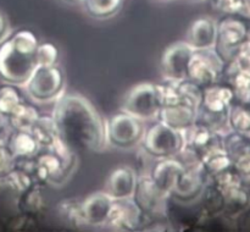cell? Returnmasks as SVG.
Wrapping results in <instances>:
<instances>
[{
	"instance_id": "e575fe53",
	"label": "cell",
	"mask_w": 250,
	"mask_h": 232,
	"mask_svg": "<svg viewBox=\"0 0 250 232\" xmlns=\"http://www.w3.org/2000/svg\"><path fill=\"white\" fill-rule=\"evenodd\" d=\"M229 63L250 76V38L242 44Z\"/></svg>"
},
{
	"instance_id": "d6a6232c",
	"label": "cell",
	"mask_w": 250,
	"mask_h": 232,
	"mask_svg": "<svg viewBox=\"0 0 250 232\" xmlns=\"http://www.w3.org/2000/svg\"><path fill=\"white\" fill-rule=\"evenodd\" d=\"M176 88H177L181 102L192 105L197 109L199 107L203 94V88L199 84L186 78L180 82H176Z\"/></svg>"
},
{
	"instance_id": "4dcf8cb0",
	"label": "cell",
	"mask_w": 250,
	"mask_h": 232,
	"mask_svg": "<svg viewBox=\"0 0 250 232\" xmlns=\"http://www.w3.org/2000/svg\"><path fill=\"white\" fill-rule=\"evenodd\" d=\"M39 185L41 183L36 181L28 190L20 193L21 194L20 208L26 214H38L45 207V200H44V195L39 188Z\"/></svg>"
},
{
	"instance_id": "3957f363",
	"label": "cell",
	"mask_w": 250,
	"mask_h": 232,
	"mask_svg": "<svg viewBox=\"0 0 250 232\" xmlns=\"http://www.w3.org/2000/svg\"><path fill=\"white\" fill-rule=\"evenodd\" d=\"M250 21L237 14L222 15L216 21L214 50L225 63H229L237 50L249 39Z\"/></svg>"
},
{
	"instance_id": "f1b7e54d",
	"label": "cell",
	"mask_w": 250,
	"mask_h": 232,
	"mask_svg": "<svg viewBox=\"0 0 250 232\" xmlns=\"http://www.w3.org/2000/svg\"><path fill=\"white\" fill-rule=\"evenodd\" d=\"M222 146L233 161L242 154L250 151V136L229 129L222 134Z\"/></svg>"
},
{
	"instance_id": "836d02e7",
	"label": "cell",
	"mask_w": 250,
	"mask_h": 232,
	"mask_svg": "<svg viewBox=\"0 0 250 232\" xmlns=\"http://www.w3.org/2000/svg\"><path fill=\"white\" fill-rule=\"evenodd\" d=\"M59 53L58 46L51 42H43L39 43L38 49H37V63L42 66H51V65H58Z\"/></svg>"
},
{
	"instance_id": "cb8c5ba5",
	"label": "cell",
	"mask_w": 250,
	"mask_h": 232,
	"mask_svg": "<svg viewBox=\"0 0 250 232\" xmlns=\"http://www.w3.org/2000/svg\"><path fill=\"white\" fill-rule=\"evenodd\" d=\"M31 133L42 149H50L61 138L53 115H41L31 128Z\"/></svg>"
},
{
	"instance_id": "5b68a950",
	"label": "cell",
	"mask_w": 250,
	"mask_h": 232,
	"mask_svg": "<svg viewBox=\"0 0 250 232\" xmlns=\"http://www.w3.org/2000/svg\"><path fill=\"white\" fill-rule=\"evenodd\" d=\"M185 146V137L181 131L167 126L155 120L146 127L143 139L141 142L142 150L151 159H161L176 156Z\"/></svg>"
},
{
	"instance_id": "4fadbf2b",
	"label": "cell",
	"mask_w": 250,
	"mask_h": 232,
	"mask_svg": "<svg viewBox=\"0 0 250 232\" xmlns=\"http://www.w3.org/2000/svg\"><path fill=\"white\" fill-rule=\"evenodd\" d=\"M146 219L132 198L116 199L112 203L111 212L104 227L114 231H136L143 226Z\"/></svg>"
},
{
	"instance_id": "60d3db41",
	"label": "cell",
	"mask_w": 250,
	"mask_h": 232,
	"mask_svg": "<svg viewBox=\"0 0 250 232\" xmlns=\"http://www.w3.org/2000/svg\"><path fill=\"white\" fill-rule=\"evenodd\" d=\"M11 128L9 127L6 122V117L0 112V138H5L6 139L7 134L10 133Z\"/></svg>"
},
{
	"instance_id": "9c48e42d",
	"label": "cell",
	"mask_w": 250,
	"mask_h": 232,
	"mask_svg": "<svg viewBox=\"0 0 250 232\" xmlns=\"http://www.w3.org/2000/svg\"><path fill=\"white\" fill-rule=\"evenodd\" d=\"M224 68L225 63L214 48L193 50L188 63L187 78L204 88L221 81Z\"/></svg>"
},
{
	"instance_id": "52a82bcc",
	"label": "cell",
	"mask_w": 250,
	"mask_h": 232,
	"mask_svg": "<svg viewBox=\"0 0 250 232\" xmlns=\"http://www.w3.org/2000/svg\"><path fill=\"white\" fill-rule=\"evenodd\" d=\"M65 73L60 66L37 65L23 87L33 102L49 103L55 102L65 93Z\"/></svg>"
},
{
	"instance_id": "44dd1931",
	"label": "cell",
	"mask_w": 250,
	"mask_h": 232,
	"mask_svg": "<svg viewBox=\"0 0 250 232\" xmlns=\"http://www.w3.org/2000/svg\"><path fill=\"white\" fill-rule=\"evenodd\" d=\"M225 200V211L222 217L233 221L242 211L250 207V185L244 182L221 192Z\"/></svg>"
},
{
	"instance_id": "ba28073f",
	"label": "cell",
	"mask_w": 250,
	"mask_h": 232,
	"mask_svg": "<svg viewBox=\"0 0 250 232\" xmlns=\"http://www.w3.org/2000/svg\"><path fill=\"white\" fill-rule=\"evenodd\" d=\"M77 168V155L62 158L50 149H42L33 159V177L37 182L62 186Z\"/></svg>"
},
{
	"instance_id": "ffe728a7",
	"label": "cell",
	"mask_w": 250,
	"mask_h": 232,
	"mask_svg": "<svg viewBox=\"0 0 250 232\" xmlns=\"http://www.w3.org/2000/svg\"><path fill=\"white\" fill-rule=\"evenodd\" d=\"M182 133L185 137V144L195 149L200 155L212 146L222 142V134L212 131L200 122H195L192 127L183 131Z\"/></svg>"
},
{
	"instance_id": "f6af8a7d",
	"label": "cell",
	"mask_w": 250,
	"mask_h": 232,
	"mask_svg": "<svg viewBox=\"0 0 250 232\" xmlns=\"http://www.w3.org/2000/svg\"><path fill=\"white\" fill-rule=\"evenodd\" d=\"M249 38H250V26H249Z\"/></svg>"
},
{
	"instance_id": "7a4b0ae2",
	"label": "cell",
	"mask_w": 250,
	"mask_h": 232,
	"mask_svg": "<svg viewBox=\"0 0 250 232\" xmlns=\"http://www.w3.org/2000/svg\"><path fill=\"white\" fill-rule=\"evenodd\" d=\"M39 39L31 29H17L0 43V78L15 85H24L37 67Z\"/></svg>"
},
{
	"instance_id": "b9f144b4",
	"label": "cell",
	"mask_w": 250,
	"mask_h": 232,
	"mask_svg": "<svg viewBox=\"0 0 250 232\" xmlns=\"http://www.w3.org/2000/svg\"><path fill=\"white\" fill-rule=\"evenodd\" d=\"M237 15H239V16L244 17V19L250 21V0H243L242 1L241 10H239V12Z\"/></svg>"
},
{
	"instance_id": "bcb514c9",
	"label": "cell",
	"mask_w": 250,
	"mask_h": 232,
	"mask_svg": "<svg viewBox=\"0 0 250 232\" xmlns=\"http://www.w3.org/2000/svg\"><path fill=\"white\" fill-rule=\"evenodd\" d=\"M249 104H250V95H249Z\"/></svg>"
},
{
	"instance_id": "d590c367",
	"label": "cell",
	"mask_w": 250,
	"mask_h": 232,
	"mask_svg": "<svg viewBox=\"0 0 250 232\" xmlns=\"http://www.w3.org/2000/svg\"><path fill=\"white\" fill-rule=\"evenodd\" d=\"M15 164V158L12 156L6 139L0 138V177L9 172Z\"/></svg>"
},
{
	"instance_id": "2e32d148",
	"label": "cell",
	"mask_w": 250,
	"mask_h": 232,
	"mask_svg": "<svg viewBox=\"0 0 250 232\" xmlns=\"http://www.w3.org/2000/svg\"><path fill=\"white\" fill-rule=\"evenodd\" d=\"M216 41V20L210 16H199L188 26L185 42L193 50L214 48Z\"/></svg>"
},
{
	"instance_id": "4316f807",
	"label": "cell",
	"mask_w": 250,
	"mask_h": 232,
	"mask_svg": "<svg viewBox=\"0 0 250 232\" xmlns=\"http://www.w3.org/2000/svg\"><path fill=\"white\" fill-rule=\"evenodd\" d=\"M85 12L97 20H106L121 10L124 0H81Z\"/></svg>"
},
{
	"instance_id": "8992f818",
	"label": "cell",
	"mask_w": 250,
	"mask_h": 232,
	"mask_svg": "<svg viewBox=\"0 0 250 232\" xmlns=\"http://www.w3.org/2000/svg\"><path fill=\"white\" fill-rule=\"evenodd\" d=\"M144 131V121L124 110H120L105 119L107 146H112L117 149L128 150L139 146L143 139Z\"/></svg>"
},
{
	"instance_id": "ee69618b",
	"label": "cell",
	"mask_w": 250,
	"mask_h": 232,
	"mask_svg": "<svg viewBox=\"0 0 250 232\" xmlns=\"http://www.w3.org/2000/svg\"><path fill=\"white\" fill-rule=\"evenodd\" d=\"M158 1H163V2H167V1H172V0H158Z\"/></svg>"
},
{
	"instance_id": "1f68e13d",
	"label": "cell",
	"mask_w": 250,
	"mask_h": 232,
	"mask_svg": "<svg viewBox=\"0 0 250 232\" xmlns=\"http://www.w3.org/2000/svg\"><path fill=\"white\" fill-rule=\"evenodd\" d=\"M17 87L19 85L7 82L0 84V112L5 117L12 114L17 109V106L24 100Z\"/></svg>"
},
{
	"instance_id": "83f0119b",
	"label": "cell",
	"mask_w": 250,
	"mask_h": 232,
	"mask_svg": "<svg viewBox=\"0 0 250 232\" xmlns=\"http://www.w3.org/2000/svg\"><path fill=\"white\" fill-rule=\"evenodd\" d=\"M229 128L250 136V104L234 102L229 110Z\"/></svg>"
},
{
	"instance_id": "d6986e66",
	"label": "cell",
	"mask_w": 250,
	"mask_h": 232,
	"mask_svg": "<svg viewBox=\"0 0 250 232\" xmlns=\"http://www.w3.org/2000/svg\"><path fill=\"white\" fill-rule=\"evenodd\" d=\"M6 143L15 160L34 159L42 150L41 146L31 131H10L6 137Z\"/></svg>"
},
{
	"instance_id": "74e56055",
	"label": "cell",
	"mask_w": 250,
	"mask_h": 232,
	"mask_svg": "<svg viewBox=\"0 0 250 232\" xmlns=\"http://www.w3.org/2000/svg\"><path fill=\"white\" fill-rule=\"evenodd\" d=\"M233 168L238 171L239 175L244 178L247 183L250 185V151L242 154L241 156L232 161Z\"/></svg>"
},
{
	"instance_id": "30bf717a",
	"label": "cell",
	"mask_w": 250,
	"mask_h": 232,
	"mask_svg": "<svg viewBox=\"0 0 250 232\" xmlns=\"http://www.w3.org/2000/svg\"><path fill=\"white\" fill-rule=\"evenodd\" d=\"M132 199L146 217L163 216L167 207L170 194L161 190L149 173L138 175Z\"/></svg>"
},
{
	"instance_id": "d4e9b609",
	"label": "cell",
	"mask_w": 250,
	"mask_h": 232,
	"mask_svg": "<svg viewBox=\"0 0 250 232\" xmlns=\"http://www.w3.org/2000/svg\"><path fill=\"white\" fill-rule=\"evenodd\" d=\"M39 116L41 114L37 107L23 100L17 109L6 117V122L12 131H31Z\"/></svg>"
},
{
	"instance_id": "ac0fdd59",
	"label": "cell",
	"mask_w": 250,
	"mask_h": 232,
	"mask_svg": "<svg viewBox=\"0 0 250 232\" xmlns=\"http://www.w3.org/2000/svg\"><path fill=\"white\" fill-rule=\"evenodd\" d=\"M183 171H185L183 164L176 156H170V158L155 159L149 171V175L161 190L170 194L176 181Z\"/></svg>"
},
{
	"instance_id": "277c9868",
	"label": "cell",
	"mask_w": 250,
	"mask_h": 232,
	"mask_svg": "<svg viewBox=\"0 0 250 232\" xmlns=\"http://www.w3.org/2000/svg\"><path fill=\"white\" fill-rule=\"evenodd\" d=\"M163 106L160 83L141 82L132 85L122 100L124 111L133 115L142 121L156 120Z\"/></svg>"
},
{
	"instance_id": "9a60e30c",
	"label": "cell",
	"mask_w": 250,
	"mask_h": 232,
	"mask_svg": "<svg viewBox=\"0 0 250 232\" xmlns=\"http://www.w3.org/2000/svg\"><path fill=\"white\" fill-rule=\"evenodd\" d=\"M138 172L128 165H120L107 175L104 190L112 198L127 199L132 198L136 190Z\"/></svg>"
},
{
	"instance_id": "5bb4252c",
	"label": "cell",
	"mask_w": 250,
	"mask_h": 232,
	"mask_svg": "<svg viewBox=\"0 0 250 232\" xmlns=\"http://www.w3.org/2000/svg\"><path fill=\"white\" fill-rule=\"evenodd\" d=\"M114 199L105 190H98L88 194L81 200L83 219L87 226H105L111 212Z\"/></svg>"
},
{
	"instance_id": "484cf974",
	"label": "cell",
	"mask_w": 250,
	"mask_h": 232,
	"mask_svg": "<svg viewBox=\"0 0 250 232\" xmlns=\"http://www.w3.org/2000/svg\"><path fill=\"white\" fill-rule=\"evenodd\" d=\"M203 203V212L208 217H220L225 211V200L221 190L209 180L205 186L200 199Z\"/></svg>"
},
{
	"instance_id": "603a6c76",
	"label": "cell",
	"mask_w": 250,
	"mask_h": 232,
	"mask_svg": "<svg viewBox=\"0 0 250 232\" xmlns=\"http://www.w3.org/2000/svg\"><path fill=\"white\" fill-rule=\"evenodd\" d=\"M202 165L208 177L217 175L232 166V160L221 143H217L202 153Z\"/></svg>"
},
{
	"instance_id": "e0dca14e",
	"label": "cell",
	"mask_w": 250,
	"mask_h": 232,
	"mask_svg": "<svg viewBox=\"0 0 250 232\" xmlns=\"http://www.w3.org/2000/svg\"><path fill=\"white\" fill-rule=\"evenodd\" d=\"M197 107L186 103L163 105L156 120L177 131L183 132L197 122Z\"/></svg>"
},
{
	"instance_id": "7c38bea8",
	"label": "cell",
	"mask_w": 250,
	"mask_h": 232,
	"mask_svg": "<svg viewBox=\"0 0 250 232\" xmlns=\"http://www.w3.org/2000/svg\"><path fill=\"white\" fill-rule=\"evenodd\" d=\"M209 177L204 169H185L170 192V198L181 204H192L200 199Z\"/></svg>"
},
{
	"instance_id": "7bdbcfd3",
	"label": "cell",
	"mask_w": 250,
	"mask_h": 232,
	"mask_svg": "<svg viewBox=\"0 0 250 232\" xmlns=\"http://www.w3.org/2000/svg\"><path fill=\"white\" fill-rule=\"evenodd\" d=\"M188 1H192V2H200V1H204V0H188Z\"/></svg>"
},
{
	"instance_id": "f546056e",
	"label": "cell",
	"mask_w": 250,
	"mask_h": 232,
	"mask_svg": "<svg viewBox=\"0 0 250 232\" xmlns=\"http://www.w3.org/2000/svg\"><path fill=\"white\" fill-rule=\"evenodd\" d=\"M58 214L65 224L71 227H83L85 225L83 219L82 208L80 199H65L59 203Z\"/></svg>"
},
{
	"instance_id": "6da1fadb",
	"label": "cell",
	"mask_w": 250,
	"mask_h": 232,
	"mask_svg": "<svg viewBox=\"0 0 250 232\" xmlns=\"http://www.w3.org/2000/svg\"><path fill=\"white\" fill-rule=\"evenodd\" d=\"M51 115L62 141L76 153L106 148L105 119L84 95L63 93L55 100Z\"/></svg>"
},
{
	"instance_id": "8d00e7d4",
	"label": "cell",
	"mask_w": 250,
	"mask_h": 232,
	"mask_svg": "<svg viewBox=\"0 0 250 232\" xmlns=\"http://www.w3.org/2000/svg\"><path fill=\"white\" fill-rule=\"evenodd\" d=\"M243 0H210L211 6L222 15L238 14Z\"/></svg>"
},
{
	"instance_id": "ab89813d",
	"label": "cell",
	"mask_w": 250,
	"mask_h": 232,
	"mask_svg": "<svg viewBox=\"0 0 250 232\" xmlns=\"http://www.w3.org/2000/svg\"><path fill=\"white\" fill-rule=\"evenodd\" d=\"M11 33L10 32V23L7 17L2 11H0V43L7 38V36Z\"/></svg>"
},
{
	"instance_id": "f35d334b",
	"label": "cell",
	"mask_w": 250,
	"mask_h": 232,
	"mask_svg": "<svg viewBox=\"0 0 250 232\" xmlns=\"http://www.w3.org/2000/svg\"><path fill=\"white\" fill-rule=\"evenodd\" d=\"M233 222L237 229L244 230V231H250V207L247 208L244 211H242L233 220Z\"/></svg>"
},
{
	"instance_id": "7402d4cb",
	"label": "cell",
	"mask_w": 250,
	"mask_h": 232,
	"mask_svg": "<svg viewBox=\"0 0 250 232\" xmlns=\"http://www.w3.org/2000/svg\"><path fill=\"white\" fill-rule=\"evenodd\" d=\"M221 81L226 82L232 88L236 97V102L249 103L250 95V76L238 70L231 63H225Z\"/></svg>"
},
{
	"instance_id": "8fae6325",
	"label": "cell",
	"mask_w": 250,
	"mask_h": 232,
	"mask_svg": "<svg viewBox=\"0 0 250 232\" xmlns=\"http://www.w3.org/2000/svg\"><path fill=\"white\" fill-rule=\"evenodd\" d=\"M192 54L193 49L185 41L170 44L163 51L160 58V68L164 81L180 82L186 80Z\"/></svg>"
}]
</instances>
